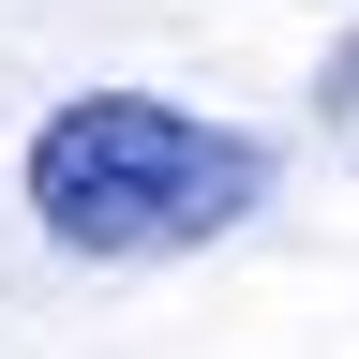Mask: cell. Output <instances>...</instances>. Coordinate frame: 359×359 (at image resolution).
<instances>
[{
	"mask_svg": "<svg viewBox=\"0 0 359 359\" xmlns=\"http://www.w3.org/2000/svg\"><path fill=\"white\" fill-rule=\"evenodd\" d=\"M314 120H330V135H359V30L330 45V75H314Z\"/></svg>",
	"mask_w": 359,
	"mask_h": 359,
	"instance_id": "cell-2",
	"label": "cell"
},
{
	"mask_svg": "<svg viewBox=\"0 0 359 359\" xmlns=\"http://www.w3.org/2000/svg\"><path fill=\"white\" fill-rule=\"evenodd\" d=\"M255 195H269V150H255L240 120L165 105V90H75V105L30 120V224L60 255L150 269V255L224 240Z\"/></svg>",
	"mask_w": 359,
	"mask_h": 359,
	"instance_id": "cell-1",
	"label": "cell"
}]
</instances>
